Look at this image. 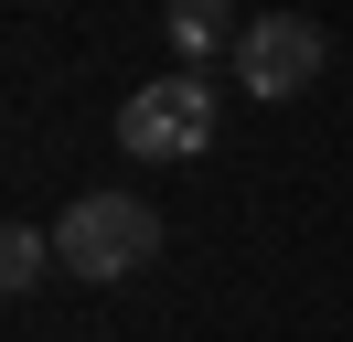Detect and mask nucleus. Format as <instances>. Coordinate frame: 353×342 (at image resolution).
<instances>
[{
    "mask_svg": "<svg viewBox=\"0 0 353 342\" xmlns=\"http://www.w3.org/2000/svg\"><path fill=\"white\" fill-rule=\"evenodd\" d=\"M161 256V214L139 203V192H75L65 225H54V268L86 278V289H108V278L150 268Z\"/></svg>",
    "mask_w": 353,
    "mask_h": 342,
    "instance_id": "obj_1",
    "label": "nucleus"
},
{
    "mask_svg": "<svg viewBox=\"0 0 353 342\" xmlns=\"http://www.w3.org/2000/svg\"><path fill=\"white\" fill-rule=\"evenodd\" d=\"M214 139V86L193 75V64H172V75L161 86H139L129 107H118V150H129V161H193V150Z\"/></svg>",
    "mask_w": 353,
    "mask_h": 342,
    "instance_id": "obj_2",
    "label": "nucleus"
},
{
    "mask_svg": "<svg viewBox=\"0 0 353 342\" xmlns=\"http://www.w3.org/2000/svg\"><path fill=\"white\" fill-rule=\"evenodd\" d=\"M321 64H332V32L321 21H300V11H257L236 32V86L246 97H300V86H321Z\"/></svg>",
    "mask_w": 353,
    "mask_h": 342,
    "instance_id": "obj_3",
    "label": "nucleus"
},
{
    "mask_svg": "<svg viewBox=\"0 0 353 342\" xmlns=\"http://www.w3.org/2000/svg\"><path fill=\"white\" fill-rule=\"evenodd\" d=\"M161 21H172V54L203 75V54L214 43H236V0H161Z\"/></svg>",
    "mask_w": 353,
    "mask_h": 342,
    "instance_id": "obj_4",
    "label": "nucleus"
},
{
    "mask_svg": "<svg viewBox=\"0 0 353 342\" xmlns=\"http://www.w3.org/2000/svg\"><path fill=\"white\" fill-rule=\"evenodd\" d=\"M43 268H54V225H11L0 235V278L11 289H43Z\"/></svg>",
    "mask_w": 353,
    "mask_h": 342,
    "instance_id": "obj_5",
    "label": "nucleus"
}]
</instances>
